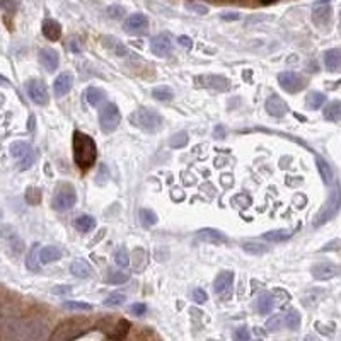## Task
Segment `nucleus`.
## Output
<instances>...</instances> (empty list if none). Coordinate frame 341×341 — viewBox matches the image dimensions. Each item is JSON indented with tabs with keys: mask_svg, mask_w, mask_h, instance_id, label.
<instances>
[{
	"mask_svg": "<svg viewBox=\"0 0 341 341\" xmlns=\"http://www.w3.org/2000/svg\"><path fill=\"white\" fill-rule=\"evenodd\" d=\"M213 137H215V139H223V137H225V128H223V126H215V131H213Z\"/></svg>",
	"mask_w": 341,
	"mask_h": 341,
	"instance_id": "obj_55",
	"label": "nucleus"
},
{
	"mask_svg": "<svg viewBox=\"0 0 341 341\" xmlns=\"http://www.w3.org/2000/svg\"><path fill=\"white\" fill-rule=\"evenodd\" d=\"M150 50H152V53L157 55V57H167V55H171L172 53L171 36H169V34H166V33L157 34V36L152 38Z\"/></svg>",
	"mask_w": 341,
	"mask_h": 341,
	"instance_id": "obj_14",
	"label": "nucleus"
},
{
	"mask_svg": "<svg viewBox=\"0 0 341 341\" xmlns=\"http://www.w3.org/2000/svg\"><path fill=\"white\" fill-rule=\"evenodd\" d=\"M239 17H241V14H237V12H227V14H222V19H223V21H237Z\"/></svg>",
	"mask_w": 341,
	"mask_h": 341,
	"instance_id": "obj_54",
	"label": "nucleus"
},
{
	"mask_svg": "<svg viewBox=\"0 0 341 341\" xmlns=\"http://www.w3.org/2000/svg\"><path fill=\"white\" fill-rule=\"evenodd\" d=\"M29 150H31V145H29L28 142H22V140L14 142V144L11 145V155L16 157V159H22Z\"/></svg>",
	"mask_w": 341,
	"mask_h": 341,
	"instance_id": "obj_34",
	"label": "nucleus"
},
{
	"mask_svg": "<svg viewBox=\"0 0 341 341\" xmlns=\"http://www.w3.org/2000/svg\"><path fill=\"white\" fill-rule=\"evenodd\" d=\"M26 201L29 205H38V203L41 201V190H39V188H28Z\"/></svg>",
	"mask_w": 341,
	"mask_h": 341,
	"instance_id": "obj_42",
	"label": "nucleus"
},
{
	"mask_svg": "<svg viewBox=\"0 0 341 341\" xmlns=\"http://www.w3.org/2000/svg\"><path fill=\"white\" fill-rule=\"evenodd\" d=\"M63 307L69 309V310H80V312H85V310H90L93 309V305L90 304H85V302H75V300H67V302H63Z\"/></svg>",
	"mask_w": 341,
	"mask_h": 341,
	"instance_id": "obj_44",
	"label": "nucleus"
},
{
	"mask_svg": "<svg viewBox=\"0 0 341 341\" xmlns=\"http://www.w3.org/2000/svg\"><path fill=\"white\" fill-rule=\"evenodd\" d=\"M120 121H121V115L116 104L109 103L99 111V126L104 133H113V131L118 128Z\"/></svg>",
	"mask_w": 341,
	"mask_h": 341,
	"instance_id": "obj_7",
	"label": "nucleus"
},
{
	"mask_svg": "<svg viewBox=\"0 0 341 341\" xmlns=\"http://www.w3.org/2000/svg\"><path fill=\"white\" fill-rule=\"evenodd\" d=\"M232 203H234V205L237 203V207L246 208V207L251 205V196L244 195V193H239V195H236V196L232 198Z\"/></svg>",
	"mask_w": 341,
	"mask_h": 341,
	"instance_id": "obj_47",
	"label": "nucleus"
},
{
	"mask_svg": "<svg viewBox=\"0 0 341 341\" xmlns=\"http://www.w3.org/2000/svg\"><path fill=\"white\" fill-rule=\"evenodd\" d=\"M191 297H193V300H195L196 304H205L208 300V295H207V292L203 288H195V290H193V293H191Z\"/></svg>",
	"mask_w": 341,
	"mask_h": 341,
	"instance_id": "obj_48",
	"label": "nucleus"
},
{
	"mask_svg": "<svg viewBox=\"0 0 341 341\" xmlns=\"http://www.w3.org/2000/svg\"><path fill=\"white\" fill-rule=\"evenodd\" d=\"M315 166H317V171H319V176L321 179H323L324 185H331V183L334 181V174H333V169H331V164L328 161H324L323 157H315Z\"/></svg>",
	"mask_w": 341,
	"mask_h": 341,
	"instance_id": "obj_22",
	"label": "nucleus"
},
{
	"mask_svg": "<svg viewBox=\"0 0 341 341\" xmlns=\"http://www.w3.org/2000/svg\"><path fill=\"white\" fill-rule=\"evenodd\" d=\"M264 109L268 111V115L275 116V118H283L285 115H288V104L280 98V96H269L266 99V104H264Z\"/></svg>",
	"mask_w": 341,
	"mask_h": 341,
	"instance_id": "obj_15",
	"label": "nucleus"
},
{
	"mask_svg": "<svg viewBox=\"0 0 341 341\" xmlns=\"http://www.w3.org/2000/svg\"><path fill=\"white\" fill-rule=\"evenodd\" d=\"M98 328L106 334L109 339H123L130 331V323L126 319H113L103 317L98 323Z\"/></svg>",
	"mask_w": 341,
	"mask_h": 341,
	"instance_id": "obj_5",
	"label": "nucleus"
},
{
	"mask_svg": "<svg viewBox=\"0 0 341 341\" xmlns=\"http://www.w3.org/2000/svg\"><path fill=\"white\" fill-rule=\"evenodd\" d=\"M36 157H38V155H36V152H34V150L31 149V150H29L28 154L21 159V164H19V169H21V171L29 169V167H31V166L34 164V162H36Z\"/></svg>",
	"mask_w": 341,
	"mask_h": 341,
	"instance_id": "obj_43",
	"label": "nucleus"
},
{
	"mask_svg": "<svg viewBox=\"0 0 341 341\" xmlns=\"http://www.w3.org/2000/svg\"><path fill=\"white\" fill-rule=\"evenodd\" d=\"M75 201H77V195H75L74 188L70 185H60L57 188V193L53 195L52 207L57 212H67L75 205Z\"/></svg>",
	"mask_w": 341,
	"mask_h": 341,
	"instance_id": "obj_6",
	"label": "nucleus"
},
{
	"mask_svg": "<svg viewBox=\"0 0 341 341\" xmlns=\"http://www.w3.org/2000/svg\"><path fill=\"white\" fill-rule=\"evenodd\" d=\"M172 198H174L176 201H179V200H185V193H183L181 190H172Z\"/></svg>",
	"mask_w": 341,
	"mask_h": 341,
	"instance_id": "obj_57",
	"label": "nucleus"
},
{
	"mask_svg": "<svg viewBox=\"0 0 341 341\" xmlns=\"http://www.w3.org/2000/svg\"><path fill=\"white\" fill-rule=\"evenodd\" d=\"M39 62H41V65L48 72H55L58 69L60 57L53 48H41L39 50Z\"/></svg>",
	"mask_w": 341,
	"mask_h": 341,
	"instance_id": "obj_18",
	"label": "nucleus"
},
{
	"mask_svg": "<svg viewBox=\"0 0 341 341\" xmlns=\"http://www.w3.org/2000/svg\"><path fill=\"white\" fill-rule=\"evenodd\" d=\"M285 326V321H283V314H277V315H273L271 319H268V323H266V328H268V331H278V329H282Z\"/></svg>",
	"mask_w": 341,
	"mask_h": 341,
	"instance_id": "obj_45",
	"label": "nucleus"
},
{
	"mask_svg": "<svg viewBox=\"0 0 341 341\" xmlns=\"http://www.w3.org/2000/svg\"><path fill=\"white\" fill-rule=\"evenodd\" d=\"M234 338H236L237 341H247L249 338H251V333H249L247 328H239L236 333H234Z\"/></svg>",
	"mask_w": 341,
	"mask_h": 341,
	"instance_id": "obj_51",
	"label": "nucleus"
},
{
	"mask_svg": "<svg viewBox=\"0 0 341 341\" xmlns=\"http://www.w3.org/2000/svg\"><path fill=\"white\" fill-rule=\"evenodd\" d=\"M126 300V295L121 293V292H113L111 295H108L104 300V305H108V307H118Z\"/></svg>",
	"mask_w": 341,
	"mask_h": 341,
	"instance_id": "obj_41",
	"label": "nucleus"
},
{
	"mask_svg": "<svg viewBox=\"0 0 341 341\" xmlns=\"http://www.w3.org/2000/svg\"><path fill=\"white\" fill-rule=\"evenodd\" d=\"M278 84L285 93L297 94V93H300V90L305 89L307 80H305L302 75L297 74V72H282V74H278Z\"/></svg>",
	"mask_w": 341,
	"mask_h": 341,
	"instance_id": "obj_8",
	"label": "nucleus"
},
{
	"mask_svg": "<svg viewBox=\"0 0 341 341\" xmlns=\"http://www.w3.org/2000/svg\"><path fill=\"white\" fill-rule=\"evenodd\" d=\"M310 273L315 280L319 282H324V280H331L334 277L341 275V266L329 261H323V263H315L312 268H310Z\"/></svg>",
	"mask_w": 341,
	"mask_h": 341,
	"instance_id": "obj_10",
	"label": "nucleus"
},
{
	"mask_svg": "<svg viewBox=\"0 0 341 341\" xmlns=\"http://www.w3.org/2000/svg\"><path fill=\"white\" fill-rule=\"evenodd\" d=\"M26 90H28L29 99H31L34 104H38V106H47L48 104V101H50L48 87L43 80L29 79L28 84H26Z\"/></svg>",
	"mask_w": 341,
	"mask_h": 341,
	"instance_id": "obj_9",
	"label": "nucleus"
},
{
	"mask_svg": "<svg viewBox=\"0 0 341 341\" xmlns=\"http://www.w3.org/2000/svg\"><path fill=\"white\" fill-rule=\"evenodd\" d=\"M131 123H133L137 128L147 131V133H155V131H159L162 128L164 120H162V116L154 109L139 108L131 115Z\"/></svg>",
	"mask_w": 341,
	"mask_h": 341,
	"instance_id": "obj_2",
	"label": "nucleus"
},
{
	"mask_svg": "<svg viewBox=\"0 0 341 341\" xmlns=\"http://www.w3.org/2000/svg\"><path fill=\"white\" fill-rule=\"evenodd\" d=\"M75 229H77L79 232H90L93 229L96 227V220L94 217L90 215H79L77 218H75Z\"/></svg>",
	"mask_w": 341,
	"mask_h": 341,
	"instance_id": "obj_31",
	"label": "nucleus"
},
{
	"mask_svg": "<svg viewBox=\"0 0 341 341\" xmlns=\"http://www.w3.org/2000/svg\"><path fill=\"white\" fill-rule=\"evenodd\" d=\"M275 0H261V4H264V6H268V4H273Z\"/></svg>",
	"mask_w": 341,
	"mask_h": 341,
	"instance_id": "obj_59",
	"label": "nucleus"
},
{
	"mask_svg": "<svg viewBox=\"0 0 341 341\" xmlns=\"http://www.w3.org/2000/svg\"><path fill=\"white\" fill-rule=\"evenodd\" d=\"M288 237H292V231H288V229H278V231H269L263 234V239L268 242H282L287 241Z\"/></svg>",
	"mask_w": 341,
	"mask_h": 341,
	"instance_id": "obj_29",
	"label": "nucleus"
},
{
	"mask_svg": "<svg viewBox=\"0 0 341 341\" xmlns=\"http://www.w3.org/2000/svg\"><path fill=\"white\" fill-rule=\"evenodd\" d=\"M72 149H74V161L82 171L90 169L96 161H98V147L93 137L82 133V131H74L72 137Z\"/></svg>",
	"mask_w": 341,
	"mask_h": 341,
	"instance_id": "obj_1",
	"label": "nucleus"
},
{
	"mask_svg": "<svg viewBox=\"0 0 341 341\" xmlns=\"http://www.w3.org/2000/svg\"><path fill=\"white\" fill-rule=\"evenodd\" d=\"M196 82L203 87L215 89L218 93H227L231 89V80L227 77H222V75H200V77H196Z\"/></svg>",
	"mask_w": 341,
	"mask_h": 341,
	"instance_id": "obj_12",
	"label": "nucleus"
},
{
	"mask_svg": "<svg viewBox=\"0 0 341 341\" xmlns=\"http://www.w3.org/2000/svg\"><path fill=\"white\" fill-rule=\"evenodd\" d=\"M139 220L142 225L145 227H152L157 223V215L152 210H149V208H142V210L139 212Z\"/></svg>",
	"mask_w": 341,
	"mask_h": 341,
	"instance_id": "obj_36",
	"label": "nucleus"
},
{
	"mask_svg": "<svg viewBox=\"0 0 341 341\" xmlns=\"http://www.w3.org/2000/svg\"><path fill=\"white\" fill-rule=\"evenodd\" d=\"M125 31L128 34H147L149 31V19L145 14H131L125 21Z\"/></svg>",
	"mask_w": 341,
	"mask_h": 341,
	"instance_id": "obj_11",
	"label": "nucleus"
},
{
	"mask_svg": "<svg viewBox=\"0 0 341 341\" xmlns=\"http://www.w3.org/2000/svg\"><path fill=\"white\" fill-rule=\"evenodd\" d=\"M0 85H4V87H9V85H11V82H9V79H7V77L0 75Z\"/></svg>",
	"mask_w": 341,
	"mask_h": 341,
	"instance_id": "obj_58",
	"label": "nucleus"
},
{
	"mask_svg": "<svg viewBox=\"0 0 341 341\" xmlns=\"http://www.w3.org/2000/svg\"><path fill=\"white\" fill-rule=\"evenodd\" d=\"M70 292H72V287H69V285H58V287L53 288V293H58V295H65Z\"/></svg>",
	"mask_w": 341,
	"mask_h": 341,
	"instance_id": "obj_53",
	"label": "nucleus"
},
{
	"mask_svg": "<svg viewBox=\"0 0 341 341\" xmlns=\"http://www.w3.org/2000/svg\"><path fill=\"white\" fill-rule=\"evenodd\" d=\"M90 324L89 319L85 317H74V319H67L63 321L62 324L55 329V333L50 336L52 339H74L82 336L85 331H87Z\"/></svg>",
	"mask_w": 341,
	"mask_h": 341,
	"instance_id": "obj_3",
	"label": "nucleus"
},
{
	"mask_svg": "<svg viewBox=\"0 0 341 341\" xmlns=\"http://www.w3.org/2000/svg\"><path fill=\"white\" fill-rule=\"evenodd\" d=\"M324 65L329 72H334L341 67V50L339 48H331L324 53Z\"/></svg>",
	"mask_w": 341,
	"mask_h": 341,
	"instance_id": "obj_24",
	"label": "nucleus"
},
{
	"mask_svg": "<svg viewBox=\"0 0 341 341\" xmlns=\"http://www.w3.org/2000/svg\"><path fill=\"white\" fill-rule=\"evenodd\" d=\"M283 321H285V328H288L292 331L299 329V326H300V314H299V310L288 309L287 312L283 314Z\"/></svg>",
	"mask_w": 341,
	"mask_h": 341,
	"instance_id": "obj_33",
	"label": "nucleus"
},
{
	"mask_svg": "<svg viewBox=\"0 0 341 341\" xmlns=\"http://www.w3.org/2000/svg\"><path fill=\"white\" fill-rule=\"evenodd\" d=\"M196 241L220 246V244H225L229 239L225 234H222L220 231H217V229H201V231L196 232Z\"/></svg>",
	"mask_w": 341,
	"mask_h": 341,
	"instance_id": "obj_16",
	"label": "nucleus"
},
{
	"mask_svg": "<svg viewBox=\"0 0 341 341\" xmlns=\"http://www.w3.org/2000/svg\"><path fill=\"white\" fill-rule=\"evenodd\" d=\"M41 29L44 38L50 39V41H58L60 36H62V26L57 21H53V19H44Z\"/></svg>",
	"mask_w": 341,
	"mask_h": 341,
	"instance_id": "obj_21",
	"label": "nucleus"
},
{
	"mask_svg": "<svg viewBox=\"0 0 341 341\" xmlns=\"http://www.w3.org/2000/svg\"><path fill=\"white\" fill-rule=\"evenodd\" d=\"M130 312L133 314V315H144L145 312H147V305L145 304H133L130 307Z\"/></svg>",
	"mask_w": 341,
	"mask_h": 341,
	"instance_id": "obj_52",
	"label": "nucleus"
},
{
	"mask_svg": "<svg viewBox=\"0 0 341 341\" xmlns=\"http://www.w3.org/2000/svg\"><path fill=\"white\" fill-rule=\"evenodd\" d=\"M62 259V251L57 246H44L43 249H39V261L41 264H50L53 261H58Z\"/></svg>",
	"mask_w": 341,
	"mask_h": 341,
	"instance_id": "obj_25",
	"label": "nucleus"
},
{
	"mask_svg": "<svg viewBox=\"0 0 341 341\" xmlns=\"http://www.w3.org/2000/svg\"><path fill=\"white\" fill-rule=\"evenodd\" d=\"M26 268L31 269V271H39V268H41V261H39V244L34 242L31 249H29L28 253V258H26Z\"/></svg>",
	"mask_w": 341,
	"mask_h": 341,
	"instance_id": "obj_28",
	"label": "nucleus"
},
{
	"mask_svg": "<svg viewBox=\"0 0 341 341\" xmlns=\"http://www.w3.org/2000/svg\"><path fill=\"white\" fill-rule=\"evenodd\" d=\"M152 96H154V99L157 101H172L174 99V90L171 87H167V85H161V87H154L152 90Z\"/></svg>",
	"mask_w": 341,
	"mask_h": 341,
	"instance_id": "obj_35",
	"label": "nucleus"
},
{
	"mask_svg": "<svg viewBox=\"0 0 341 341\" xmlns=\"http://www.w3.org/2000/svg\"><path fill=\"white\" fill-rule=\"evenodd\" d=\"M324 103H326V96L323 93H317V90L309 93L307 98H305V104H307L309 109H319Z\"/></svg>",
	"mask_w": 341,
	"mask_h": 341,
	"instance_id": "obj_32",
	"label": "nucleus"
},
{
	"mask_svg": "<svg viewBox=\"0 0 341 341\" xmlns=\"http://www.w3.org/2000/svg\"><path fill=\"white\" fill-rule=\"evenodd\" d=\"M84 96H85V99H87V103L90 106H99L106 99V93L99 87H89L87 90H85Z\"/></svg>",
	"mask_w": 341,
	"mask_h": 341,
	"instance_id": "obj_30",
	"label": "nucleus"
},
{
	"mask_svg": "<svg viewBox=\"0 0 341 341\" xmlns=\"http://www.w3.org/2000/svg\"><path fill=\"white\" fill-rule=\"evenodd\" d=\"M0 217H2V210H0Z\"/></svg>",
	"mask_w": 341,
	"mask_h": 341,
	"instance_id": "obj_60",
	"label": "nucleus"
},
{
	"mask_svg": "<svg viewBox=\"0 0 341 341\" xmlns=\"http://www.w3.org/2000/svg\"><path fill=\"white\" fill-rule=\"evenodd\" d=\"M242 249L249 254H256V256H261V254L268 253V247L266 246H261V244L258 242H242Z\"/></svg>",
	"mask_w": 341,
	"mask_h": 341,
	"instance_id": "obj_40",
	"label": "nucleus"
},
{
	"mask_svg": "<svg viewBox=\"0 0 341 341\" xmlns=\"http://www.w3.org/2000/svg\"><path fill=\"white\" fill-rule=\"evenodd\" d=\"M188 140H190V137H188L186 131H177L169 139V145L172 149H181V147H186Z\"/></svg>",
	"mask_w": 341,
	"mask_h": 341,
	"instance_id": "obj_38",
	"label": "nucleus"
},
{
	"mask_svg": "<svg viewBox=\"0 0 341 341\" xmlns=\"http://www.w3.org/2000/svg\"><path fill=\"white\" fill-rule=\"evenodd\" d=\"M101 43H103V47L108 50V52L116 55V57H126V55H128V48H126L118 38L103 36V38H101Z\"/></svg>",
	"mask_w": 341,
	"mask_h": 341,
	"instance_id": "obj_20",
	"label": "nucleus"
},
{
	"mask_svg": "<svg viewBox=\"0 0 341 341\" xmlns=\"http://www.w3.org/2000/svg\"><path fill=\"white\" fill-rule=\"evenodd\" d=\"M186 9L190 12H195V14H200V16H205V14H208V7L203 6V4H198V2H190L186 4Z\"/></svg>",
	"mask_w": 341,
	"mask_h": 341,
	"instance_id": "obj_46",
	"label": "nucleus"
},
{
	"mask_svg": "<svg viewBox=\"0 0 341 341\" xmlns=\"http://www.w3.org/2000/svg\"><path fill=\"white\" fill-rule=\"evenodd\" d=\"M232 283H234V273L232 271H222L213 282V290L222 299H229L232 293Z\"/></svg>",
	"mask_w": 341,
	"mask_h": 341,
	"instance_id": "obj_13",
	"label": "nucleus"
},
{
	"mask_svg": "<svg viewBox=\"0 0 341 341\" xmlns=\"http://www.w3.org/2000/svg\"><path fill=\"white\" fill-rule=\"evenodd\" d=\"M324 118L333 123L341 121V101H331V103L323 109Z\"/></svg>",
	"mask_w": 341,
	"mask_h": 341,
	"instance_id": "obj_27",
	"label": "nucleus"
},
{
	"mask_svg": "<svg viewBox=\"0 0 341 341\" xmlns=\"http://www.w3.org/2000/svg\"><path fill=\"white\" fill-rule=\"evenodd\" d=\"M331 17H333V9H331L328 4H319L317 7H314L312 21H314L315 26L326 28L331 22Z\"/></svg>",
	"mask_w": 341,
	"mask_h": 341,
	"instance_id": "obj_17",
	"label": "nucleus"
},
{
	"mask_svg": "<svg viewBox=\"0 0 341 341\" xmlns=\"http://www.w3.org/2000/svg\"><path fill=\"white\" fill-rule=\"evenodd\" d=\"M339 208H341V190L339 186H334V190L329 193L326 203L321 207V210L315 213L314 227H321L324 225V223H328L329 220H333V218L338 215Z\"/></svg>",
	"mask_w": 341,
	"mask_h": 341,
	"instance_id": "obj_4",
	"label": "nucleus"
},
{
	"mask_svg": "<svg viewBox=\"0 0 341 341\" xmlns=\"http://www.w3.org/2000/svg\"><path fill=\"white\" fill-rule=\"evenodd\" d=\"M108 16L111 17V19H121L125 16V9L121 7V6H111V7H108Z\"/></svg>",
	"mask_w": 341,
	"mask_h": 341,
	"instance_id": "obj_49",
	"label": "nucleus"
},
{
	"mask_svg": "<svg viewBox=\"0 0 341 341\" xmlns=\"http://www.w3.org/2000/svg\"><path fill=\"white\" fill-rule=\"evenodd\" d=\"M72 84H74V75L70 72H63L60 74L57 79H55L53 82V90H55V96H58V98H62V96L69 94L70 89H72Z\"/></svg>",
	"mask_w": 341,
	"mask_h": 341,
	"instance_id": "obj_19",
	"label": "nucleus"
},
{
	"mask_svg": "<svg viewBox=\"0 0 341 341\" xmlns=\"http://www.w3.org/2000/svg\"><path fill=\"white\" fill-rule=\"evenodd\" d=\"M0 9H4L6 12H16L17 9V0H0Z\"/></svg>",
	"mask_w": 341,
	"mask_h": 341,
	"instance_id": "obj_50",
	"label": "nucleus"
},
{
	"mask_svg": "<svg viewBox=\"0 0 341 341\" xmlns=\"http://www.w3.org/2000/svg\"><path fill=\"white\" fill-rule=\"evenodd\" d=\"M128 273H123V271H115V269H109L108 273H106V282L108 283H113V285H120V283H125L126 280H128Z\"/></svg>",
	"mask_w": 341,
	"mask_h": 341,
	"instance_id": "obj_37",
	"label": "nucleus"
},
{
	"mask_svg": "<svg viewBox=\"0 0 341 341\" xmlns=\"http://www.w3.org/2000/svg\"><path fill=\"white\" fill-rule=\"evenodd\" d=\"M275 307V297L273 293L269 292H264L258 297V302H256V309L259 314H269Z\"/></svg>",
	"mask_w": 341,
	"mask_h": 341,
	"instance_id": "obj_26",
	"label": "nucleus"
},
{
	"mask_svg": "<svg viewBox=\"0 0 341 341\" xmlns=\"http://www.w3.org/2000/svg\"><path fill=\"white\" fill-rule=\"evenodd\" d=\"M70 273L75 275L77 278H89L93 277V266L84 259H75L70 264Z\"/></svg>",
	"mask_w": 341,
	"mask_h": 341,
	"instance_id": "obj_23",
	"label": "nucleus"
},
{
	"mask_svg": "<svg viewBox=\"0 0 341 341\" xmlns=\"http://www.w3.org/2000/svg\"><path fill=\"white\" fill-rule=\"evenodd\" d=\"M177 41H179V44H183V47H185V48H188V50H190V48L193 47L191 39L188 38V36H179V39H177Z\"/></svg>",
	"mask_w": 341,
	"mask_h": 341,
	"instance_id": "obj_56",
	"label": "nucleus"
},
{
	"mask_svg": "<svg viewBox=\"0 0 341 341\" xmlns=\"http://www.w3.org/2000/svg\"><path fill=\"white\" fill-rule=\"evenodd\" d=\"M115 261H116V264H118V266H121V268L128 266V264H130V253H128V249H126V247H118V249H116Z\"/></svg>",
	"mask_w": 341,
	"mask_h": 341,
	"instance_id": "obj_39",
	"label": "nucleus"
}]
</instances>
